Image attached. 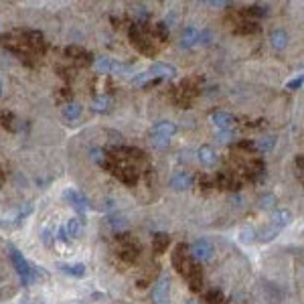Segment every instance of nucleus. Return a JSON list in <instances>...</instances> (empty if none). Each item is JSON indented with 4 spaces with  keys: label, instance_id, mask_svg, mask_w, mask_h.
Masks as SVG:
<instances>
[{
    "label": "nucleus",
    "instance_id": "ea45409f",
    "mask_svg": "<svg viewBox=\"0 0 304 304\" xmlns=\"http://www.w3.org/2000/svg\"><path fill=\"white\" fill-rule=\"evenodd\" d=\"M2 91H4V85H2V81H0V96H2Z\"/></svg>",
    "mask_w": 304,
    "mask_h": 304
},
{
    "label": "nucleus",
    "instance_id": "f257e3e1",
    "mask_svg": "<svg viewBox=\"0 0 304 304\" xmlns=\"http://www.w3.org/2000/svg\"><path fill=\"white\" fill-rule=\"evenodd\" d=\"M176 77V67L170 65V63H154L150 65V69L138 73L134 77V85L138 87H144V85H150V83H160L164 79H172Z\"/></svg>",
    "mask_w": 304,
    "mask_h": 304
},
{
    "label": "nucleus",
    "instance_id": "4c0bfd02",
    "mask_svg": "<svg viewBox=\"0 0 304 304\" xmlns=\"http://www.w3.org/2000/svg\"><path fill=\"white\" fill-rule=\"evenodd\" d=\"M59 239L63 241V243L69 241V237H67V233H65V227H61V229H59Z\"/></svg>",
    "mask_w": 304,
    "mask_h": 304
},
{
    "label": "nucleus",
    "instance_id": "58836bf2",
    "mask_svg": "<svg viewBox=\"0 0 304 304\" xmlns=\"http://www.w3.org/2000/svg\"><path fill=\"white\" fill-rule=\"evenodd\" d=\"M187 304H201L197 298H191V300H187Z\"/></svg>",
    "mask_w": 304,
    "mask_h": 304
},
{
    "label": "nucleus",
    "instance_id": "9d476101",
    "mask_svg": "<svg viewBox=\"0 0 304 304\" xmlns=\"http://www.w3.org/2000/svg\"><path fill=\"white\" fill-rule=\"evenodd\" d=\"M176 130H178V128H176L174 122H170V120H160V122H156V124L150 128V136H152V138H168V140H170V136H174Z\"/></svg>",
    "mask_w": 304,
    "mask_h": 304
},
{
    "label": "nucleus",
    "instance_id": "2eb2a0df",
    "mask_svg": "<svg viewBox=\"0 0 304 304\" xmlns=\"http://www.w3.org/2000/svg\"><path fill=\"white\" fill-rule=\"evenodd\" d=\"M170 187H172L174 191H187V189L193 187V176H191L187 170H180V172H176V174L170 178Z\"/></svg>",
    "mask_w": 304,
    "mask_h": 304
},
{
    "label": "nucleus",
    "instance_id": "e433bc0d",
    "mask_svg": "<svg viewBox=\"0 0 304 304\" xmlns=\"http://www.w3.org/2000/svg\"><path fill=\"white\" fill-rule=\"evenodd\" d=\"M209 6H231V2H221V0H209Z\"/></svg>",
    "mask_w": 304,
    "mask_h": 304
},
{
    "label": "nucleus",
    "instance_id": "a211bd4d",
    "mask_svg": "<svg viewBox=\"0 0 304 304\" xmlns=\"http://www.w3.org/2000/svg\"><path fill=\"white\" fill-rule=\"evenodd\" d=\"M63 227H65V233H67L69 239H79L81 231H83V221L79 217H71Z\"/></svg>",
    "mask_w": 304,
    "mask_h": 304
},
{
    "label": "nucleus",
    "instance_id": "393cba45",
    "mask_svg": "<svg viewBox=\"0 0 304 304\" xmlns=\"http://www.w3.org/2000/svg\"><path fill=\"white\" fill-rule=\"evenodd\" d=\"M278 233H280V229H278V227H274V225L270 223L268 227H264V229L256 235V239H260L262 243H268V241H272V239H276Z\"/></svg>",
    "mask_w": 304,
    "mask_h": 304
},
{
    "label": "nucleus",
    "instance_id": "a878e982",
    "mask_svg": "<svg viewBox=\"0 0 304 304\" xmlns=\"http://www.w3.org/2000/svg\"><path fill=\"white\" fill-rule=\"evenodd\" d=\"M274 144H276V136H274V134H268V136L260 138L258 142H254L256 150H260V152H270L274 148Z\"/></svg>",
    "mask_w": 304,
    "mask_h": 304
},
{
    "label": "nucleus",
    "instance_id": "dca6fc26",
    "mask_svg": "<svg viewBox=\"0 0 304 304\" xmlns=\"http://www.w3.org/2000/svg\"><path fill=\"white\" fill-rule=\"evenodd\" d=\"M270 45L276 49V51H284L286 45H288V33H286V28H282V26L274 28L272 33H270Z\"/></svg>",
    "mask_w": 304,
    "mask_h": 304
},
{
    "label": "nucleus",
    "instance_id": "39448f33",
    "mask_svg": "<svg viewBox=\"0 0 304 304\" xmlns=\"http://www.w3.org/2000/svg\"><path fill=\"white\" fill-rule=\"evenodd\" d=\"M150 294H152L154 304H168V296H170V278H168V274H160V278L154 282Z\"/></svg>",
    "mask_w": 304,
    "mask_h": 304
},
{
    "label": "nucleus",
    "instance_id": "f8f14e48",
    "mask_svg": "<svg viewBox=\"0 0 304 304\" xmlns=\"http://www.w3.org/2000/svg\"><path fill=\"white\" fill-rule=\"evenodd\" d=\"M294 221V215H292V211L290 209H274V213H272V219H270V223L274 225V227H278L280 231L284 229V227H288L290 223Z\"/></svg>",
    "mask_w": 304,
    "mask_h": 304
},
{
    "label": "nucleus",
    "instance_id": "72a5a7b5",
    "mask_svg": "<svg viewBox=\"0 0 304 304\" xmlns=\"http://www.w3.org/2000/svg\"><path fill=\"white\" fill-rule=\"evenodd\" d=\"M217 140H219L221 144H227V142L233 140V134H231V132H221V134L217 136Z\"/></svg>",
    "mask_w": 304,
    "mask_h": 304
},
{
    "label": "nucleus",
    "instance_id": "1a4fd4ad",
    "mask_svg": "<svg viewBox=\"0 0 304 304\" xmlns=\"http://www.w3.org/2000/svg\"><path fill=\"white\" fill-rule=\"evenodd\" d=\"M211 122L215 124L221 132H231L235 128V116H231L229 112H223V110H217L211 114Z\"/></svg>",
    "mask_w": 304,
    "mask_h": 304
},
{
    "label": "nucleus",
    "instance_id": "cd10ccee",
    "mask_svg": "<svg viewBox=\"0 0 304 304\" xmlns=\"http://www.w3.org/2000/svg\"><path fill=\"white\" fill-rule=\"evenodd\" d=\"M268 12H270V6L268 4H252V6L246 8V14L248 16H256V18H262Z\"/></svg>",
    "mask_w": 304,
    "mask_h": 304
},
{
    "label": "nucleus",
    "instance_id": "4468645a",
    "mask_svg": "<svg viewBox=\"0 0 304 304\" xmlns=\"http://www.w3.org/2000/svg\"><path fill=\"white\" fill-rule=\"evenodd\" d=\"M199 35H201V30H199V28H195V26H187V28L180 33V41H178V45H180L182 49H191V47H195V45L199 43Z\"/></svg>",
    "mask_w": 304,
    "mask_h": 304
},
{
    "label": "nucleus",
    "instance_id": "5701e85b",
    "mask_svg": "<svg viewBox=\"0 0 304 304\" xmlns=\"http://www.w3.org/2000/svg\"><path fill=\"white\" fill-rule=\"evenodd\" d=\"M2 126H4L6 130H10V132H18V130H20V122H18V118H16L14 114L4 112V114H2Z\"/></svg>",
    "mask_w": 304,
    "mask_h": 304
},
{
    "label": "nucleus",
    "instance_id": "c85d7f7f",
    "mask_svg": "<svg viewBox=\"0 0 304 304\" xmlns=\"http://www.w3.org/2000/svg\"><path fill=\"white\" fill-rule=\"evenodd\" d=\"M132 12H134V16L138 18L140 24H144V22L148 20V16H150V12H148V8H146L144 4H134V6H132Z\"/></svg>",
    "mask_w": 304,
    "mask_h": 304
},
{
    "label": "nucleus",
    "instance_id": "b1692460",
    "mask_svg": "<svg viewBox=\"0 0 304 304\" xmlns=\"http://www.w3.org/2000/svg\"><path fill=\"white\" fill-rule=\"evenodd\" d=\"M81 116V106L77 102H67L63 106V118L65 120H77Z\"/></svg>",
    "mask_w": 304,
    "mask_h": 304
},
{
    "label": "nucleus",
    "instance_id": "7c9ffc66",
    "mask_svg": "<svg viewBox=\"0 0 304 304\" xmlns=\"http://www.w3.org/2000/svg\"><path fill=\"white\" fill-rule=\"evenodd\" d=\"M207 302H209V304H221V302H223L221 290H217V288L209 290V292H207Z\"/></svg>",
    "mask_w": 304,
    "mask_h": 304
},
{
    "label": "nucleus",
    "instance_id": "f03ea898",
    "mask_svg": "<svg viewBox=\"0 0 304 304\" xmlns=\"http://www.w3.org/2000/svg\"><path fill=\"white\" fill-rule=\"evenodd\" d=\"M10 262H12V266H14V270H16V274H18V278H20V282L24 284V286H30L35 282V270L30 268V264L26 262V258L16 250V248H10Z\"/></svg>",
    "mask_w": 304,
    "mask_h": 304
},
{
    "label": "nucleus",
    "instance_id": "aec40b11",
    "mask_svg": "<svg viewBox=\"0 0 304 304\" xmlns=\"http://www.w3.org/2000/svg\"><path fill=\"white\" fill-rule=\"evenodd\" d=\"M168 243H170V237L166 233H154L152 235V250H154L156 254H164Z\"/></svg>",
    "mask_w": 304,
    "mask_h": 304
},
{
    "label": "nucleus",
    "instance_id": "9b49d317",
    "mask_svg": "<svg viewBox=\"0 0 304 304\" xmlns=\"http://www.w3.org/2000/svg\"><path fill=\"white\" fill-rule=\"evenodd\" d=\"M197 158H199V162H201L203 166H207V168L215 166V164L219 162V156H217L215 148L209 146V144H203V146L197 150Z\"/></svg>",
    "mask_w": 304,
    "mask_h": 304
},
{
    "label": "nucleus",
    "instance_id": "423d86ee",
    "mask_svg": "<svg viewBox=\"0 0 304 304\" xmlns=\"http://www.w3.org/2000/svg\"><path fill=\"white\" fill-rule=\"evenodd\" d=\"M94 67L98 73H128L130 71V65L120 63V61H116L112 57H98Z\"/></svg>",
    "mask_w": 304,
    "mask_h": 304
},
{
    "label": "nucleus",
    "instance_id": "c756f323",
    "mask_svg": "<svg viewBox=\"0 0 304 304\" xmlns=\"http://www.w3.org/2000/svg\"><path fill=\"white\" fill-rule=\"evenodd\" d=\"M65 55H69V57H73V59H83V57H89V53H87L85 49L75 47V45L67 47V49H65Z\"/></svg>",
    "mask_w": 304,
    "mask_h": 304
},
{
    "label": "nucleus",
    "instance_id": "473e14b6",
    "mask_svg": "<svg viewBox=\"0 0 304 304\" xmlns=\"http://www.w3.org/2000/svg\"><path fill=\"white\" fill-rule=\"evenodd\" d=\"M302 79H304L302 75H296L294 79H290V81H288L286 89H290V91H296V89H300V87H302Z\"/></svg>",
    "mask_w": 304,
    "mask_h": 304
},
{
    "label": "nucleus",
    "instance_id": "20e7f679",
    "mask_svg": "<svg viewBox=\"0 0 304 304\" xmlns=\"http://www.w3.org/2000/svg\"><path fill=\"white\" fill-rule=\"evenodd\" d=\"M189 254H191L195 264L209 262L213 258V254H215V248H213V243L207 241V239H197V241H193L191 246H189Z\"/></svg>",
    "mask_w": 304,
    "mask_h": 304
},
{
    "label": "nucleus",
    "instance_id": "f704fd0d",
    "mask_svg": "<svg viewBox=\"0 0 304 304\" xmlns=\"http://www.w3.org/2000/svg\"><path fill=\"white\" fill-rule=\"evenodd\" d=\"M152 142H154V146H158V148H164V146L170 144L168 138H152Z\"/></svg>",
    "mask_w": 304,
    "mask_h": 304
},
{
    "label": "nucleus",
    "instance_id": "4be33fe9",
    "mask_svg": "<svg viewBox=\"0 0 304 304\" xmlns=\"http://www.w3.org/2000/svg\"><path fill=\"white\" fill-rule=\"evenodd\" d=\"M256 235H258V231L252 225H243L239 229V241L243 243V246H250V243H254L256 241Z\"/></svg>",
    "mask_w": 304,
    "mask_h": 304
},
{
    "label": "nucleus",
    "instance_id": "0eeeda50",
    "mask_svg": "<svg viewBox=\"0 0 304 304\" xmlns=\"http://www.w3.org/2000/svg\"><path fill=\"white\" fill-rule=\"evenodd\" d=\"M63 199H65L75 211H79V213H85V211L91 209L89 199L85 197V193H81V191H77V189H65V191H63Z\"/></svg>",
    "mask_w": 304,
    "mask_h": 304
},
{
    "label": "nucleus",
    "instance_id": "412c9836",
    "mask_svg": "<svg viewBox=\"0 0 304 304\" xmlns=\"http://www.w3.org/2000/svg\"><path fill=\"white\" fill-rule=\"evenodd\" d=\"M114 100L108 96V94H102V96H96L94 102H91V108H94L96 112H108L112 108Z\"/></svg>",
    "mask_w": 304,
    "mask_h": 304
},
{
    "label": "nucleus",
    "instance_id": "6e6552de",
    "mask_svg": "<svg viewBox=\"0 0 304 304\" xmlns=\"http://www.w3.org/2000/svg\"><path fill=\"white\" fill-rule=\"evenodd\" d=\"M130 39H132V45H136L142 53H154V49L150 47V41H146V28L140 24V22H136V24H132V28H130Z\"/></svg>",
    "mask_w": 304,
    "mask_h": 304
},
{
    "label": "nucleus",
    "instance_id": "ddd939ff",
    "mask_svg": "<svg viewBox=\"0 0 304 304\" xmlns=\"http://www.w3.org/2000/svg\"><path fill=\"white\" fill-rule=\"evenodd\" d=\"M57 268L63 272V274H67V276H71V278H83L85 274H87V268H85V264H81V262H75V264L59 262Z\"/></svg>",
    "mask_w": 304,
    "mask_h": 304
},
{
    "label": "nucleus",
    "instance_id": "bb28decb",
    "mask_svg": "<svg viewBox=\"0 0 304 304\" xmlns=\"http://www.w3.org/2000/svg\"><path fill=\"white\" fill-rule=\"evenodd\" d=\"M276 205H278V197L274 195V193H266V195H264V197H260V201H258V207H260V209H264V211L276 209Z\"/></svg>",
    "mask_w": 304,
    "mask_h": 304
},
{
    "label": "nucleus",
    "instance_id": "2f4dec72",
    "mask_svg": "<svg viewBox=\"0 0 304 304\" xmlns=\"http://www.w3.org/2000/svg\"><path fill=\"white\" fill-rule=\"evenodd\" d=\"M156 37L160 41L168 39V26H166V22H156Z\"/></svg>",
    "mask_w": 304,
    "mask_h": 304
},
{
    "label": "nucleus",
    "instance_id": "6ab92c4d",
    "mask_svg": "<svg viewBox=\"0 0 304 304\" xmlns=\"http://www.w3.org/2000/svg\"><path fill=\"white\" fill-rule=\"evenodd\" d=\"M91 160H94L98 166L102 168H112V160H110V154L102 148H91Z\"/></svg>",
    "mask_w": 304,
    "mask_h": 304
},
{
    "label": "nucleus",
    "instance_id": "7ed1b4c3",
    "mask_svg": "<svg viewBox=\"0 0 304 304\" xmlns=\"http://www.w3.org/2000/svg\"><path fill=\"white\" fill-rule=\"evenodd\" d=\"M172 266H174V268H176L185 278H187L189 274L197 268V264L193 262V258H191L187 246H182V243H178V246L174 248V252H172Z\"/></svg>",
    "mask_w": 304,
    "mask_h": 304
},
{
    "label": "nucleus",
    "instance_id": "c9c22d12",
    "mask_svg": "<svg viewBox=\"0 0 304 304\" xmlns=\"http://www.w3.org/2000/svg\"><path fill=\"white\" fill-rule=\"evenodd\" d=\"M294 164H296V174H298V178L302 180V156H300V154L296 156V160H294Z\"/></svg>",
    "mask_w": 304,
    "mask_h": 304
},
{
    "label": "nucleus",
    "instance_id": "f3484780",
    "mask_svg": "<svg viewBox=\"0 0 304 304\" xmlns=\"http://www.w3.org/2000/svg\"><path fill=\"white\" fill-rule=\"evenodd\" d=\"M112 168H114V174H116L122 182H126V185H134L136 178H138L134 166H112Z\"/></svg>",
    "mask_w": 304,
    "mask_h": 304
}]
</instances>
